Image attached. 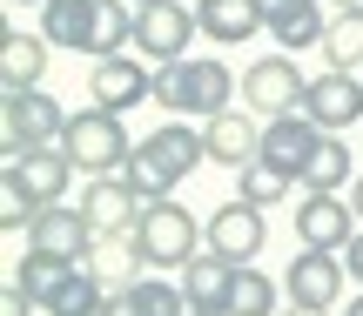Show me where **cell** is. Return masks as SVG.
Returning a JSON list of instances; mask_svg holds the SVG:
<instances>
[{
    "label": "cell",
    "instance_id": "obj_18",
    "mask_svg": "<svg viewBox=\"0 0 363 316\" xmlns=\"http://www.w3.org/2000/svg\"><path fill=\"white\" fill-rule=\"evenodd\" d=\"M202 142H208V162H222V169H249V162L262 155V121L249 115V108H222V115L202 121Z\"/></svg>",
    "mask_w": 363,
    "mask_h": 316
},
{
    "label": "cell",
    "instance_id": "obj_9",
    "mask_svg": "<svg viewBox=\"0 0 363 316\" xmlns=\"http://www.w3.org/2000/svg\"><path fill=\"white\" fill-rule=\"evenodd\" d=\"M27 242H34L40 256H61V263H88L101 236H94V222H88L81 202H48V209L27 222Z\"/></svg>",
    "mask_w": 363,
    "mask_h": 316
},
{
    "label": "cell",
    "instance_id": "obj_3",
    "mask_svg": "<svg viewBox=\"0 0 363 316\" xmlns=\"http://www.w3.org/2000/svg\"><path fill=\"white\" fill-rule=\"evenodd\" d=\"M235 88L242 81L229 74V67L216 61V54H182V61L155 67V101L169 108V115H222V108L235 101Z\"/></svg>",
    "mask_w": 363,
    "mask_h": 316
},
{
    "label": "cell",
    "instance_id": "obj_11",
    "mask_svg": "<svg viewBox=\"0 0 363 316\" xmlns=\"http://www.w3.org/2000/svg\"><path fill=\"white\" fill-rule=\"evenodd\" d=\"M88 94L94 108H142L155 101V67H142V54H101V61L88 67Z\"/></svg>",
    "mask_w": 363,
    "mask_h": 316
},
{
    "label": "cell",
    "instance_id": "obj_23",
    "mask_svg": "<svg viewBox=\"0 0 363 316\" xmlns=\"http://www.w3.org/2000/svg\"><path fill=\"white\" fill-rule=\"evenodd\" d=\"M48 34H7L0 40V81L7 88H40V74H48Z\"/></svg>",
    "mask_w": 363,
    "mask_h": 316
},
{
    "label": "cell",
    "instance_id": "obj_12",
    "mask_svg": "<svg viewBox=\"0 0 363 316\" xmlns=\"http://www.w3.org/2000/svg\"><path fill=\"white\" fill-rule=\"evenodd\" d=\"M74 162H67V148H34V155H7V188H21L34 209H48V202H67V182H74Z\"/></svg>",
    "mask_w": 363,
    "mask_h": 316
},
{
    "label": "cell",
    "instance_id": "obj_1",
    "mask_svg": "<svg viewBox=\"0 0 363 316\" xmlns=\"http://www.w3.org/2000/svg\"><path fill=\"white\" fill-rule=\"evenodd\" d=\"M195 162H208V142H202V128H189V121H162V128H148L142 142H135V155H128V182H135V196L142 202H155V196H175L182 182L195 175Z\"/></svg>",
    "mask_w": 363,
    "mask_h": 316
},
{
    "label": "cell",
    "instance_id": "obj_33",
    "mask_svg": "<svg viewBox=\"0 0 363 316\" xmlns=\"http://www.w3.org/2000/svg\"><path fill=\"white\" fill-rule=\"evenodd\" d=\"M101 316H135V303H128V290H115V296H108V303H101Z\"/></svg>",
    "mask_w": 363,
    "mask_h": 316
},
{
    "label": "cell",
    "instance_id": "obj_22",
    "mask_svg": "<svg viewBox=\"0 0 363 316\" xmlns=\"http://www.w3.org/2000/svg\"><path fill=\"white\" fill-rule=\"evenodd\" d=\"M330 0H289L283 13H269V34H276V47L283 54H303V47H323V34H330Z\"/></svg>",
    "mask_w": 363,
    "mask_h": 316
},
{
    "label": "cell",
    "instance_id": "obj_38",
    "mask_svg": "<svg viewBox=\"0 0 363 316\" xmlns=\"http://www.w3.org/2000/svg\"><path fill=\"white\" fill-rule=\"evenodd\" d=\"M330 7H337V13H343V7H363V0H330Z\"/></svg>",
    "mask_w": 363,
    "mask_h": 316
},
{
    "label": "cell",
    "instance_id": "obj_40",
    "mask_svg": "<svg viewBox=\"0 0 363 316\" xmlns=\"http://www.w3.org/2000/svg\"><path fill=\"white\" fill-rule=\"evenodd\" d=\"M21 7H34V0H21Z\"/></svg>",
    "mask_w": 363,
    "mask_h": 316
},
{
    "label": "cell",
    "instance_id": "obj_25",
    "mask_svg": "<svg viewBox=\"0 0 363 316\" xmlns=\"http://www.w3.org/2000/svg\"><path fill=\"white\" fill-rule=\"evenodd\" d=\"M289 188H296V175H283L276 162H262V155L249 162V169H235V196H242V202H256V209H276Z\"/></svg>",
    "mask_w": 363,
    "mask_h": 316
},
{
    "label": "cell",
    "instance_id": "obj_20",
    "mask_svg": "<svg viewBox=\"0 0 363 316\" xmlns=\"http://www.w3.org/2000/svg\"><path fill=\"white\" fill-rule=\"evenodd\" d=\"M40 34L67 54H94L101 34V0H40Z\"/></svg>",
    "mask_w": 363,
    "mask_h": 316
},
{
    "label": "cell",
    "instance_id": "obj_19",
    "mask_svg": "<svg viewBox=\"0 0 363 316\" xmlns=\"http://www.w3.org/2000/svg\"><path fill=\"white\" fill-rule=\"evenodd\" d=\"M81 209H88L94 236H128V229H135V215H142V196H135V182H128V175H94V182H88V196H81Z\"/></svg>",
    "mask_w": 363,
    "mask_h": 316
},
{
    "label": "cell",
    "instance_id": "obj_34",
    "mask_svg": "<svg viewBox=\"0 0 363 316\" xmlns=\"http://www.w3.org/2000/svg\"><path fill=\"white\" fill-rule=\"evenodd\" d=\"M283 316H337V310H303V303H289Z\"/></svg>",
    "mask_w": 363,
    "mask_h": 316
},
{
    "label": "cell",
    "instance_id": "obj_37",
    "mask_svg": "<svg viewBox=\"0 0 363 316\" xmlns=\"http://www.w3.org/2000/svg\"><path fill=\"white\" fill-rule=\"evenodd\" d=\"M350 209H357V215H363V175H357V196H350Z\"/></svg>",
    "mask_w": 363,
    "mask_h": 316
},
{
    "label": "cell",
    "instance_id": "obj_30",
    "mask_svg": "<svg viewBox=\"0 0 363 316\" xmlns=\"http://www.w3.org/2000/svg\"><path fill=\"white\" fill-rule=\"evenodd\" d=\"M34 215H40V209L21 196V188H7V182H0V229H27Z\"/></svg>",
    "mask_w": 363,
    "mask_h": 316
},
{
    "label": "cell",
    "instance_id": "obj_5",
    "mask_svg": "<svg viewBox=\"0 0 363 316\" xmlns=\"http://www.w3.org/2000/svg\"><path fill=\"white\" fill-rule=\"evenodd\" d=\"M128 236L142 249V269H182L195 256V209H182L175 196H155V202H142Z\"/></svg>",
    "mask_w": 363,
    "mask_h": 316
},
{
    "label": "cell",
    "instance_id": "obj_8",
    "mask_svg": "<svg viewBox=\"0 0 363 316\" xmlns=\"http://www.w3.org/2000/svg\"><path fill=\"white\" fill-rule=\"evenodd\" d=\"M283 290H289V303H303V310H337L343 290H350L343 249H296V263L283 269Z\"/></svg>",
    "mask_w": 363,
    "mask_h": 316
},
{
    "label": "cell",
    "instance_id": "obj_7",
    "mask_svg": "<svg viewBox=\"0 0 363 316\" xmlns=\"http://www.w3.org/2000/svg\"><path fill=\"white\" fill-rule=\"evenodd\" d=\"M195 34H202V27H195V7H182V0H148V7H135V54L155 61V67L182 61Z\"/></svg>",
    "mask_w": 363,
    "mask_h": 316
},
{
    "label": "cell",
    "instance_id": "obj_31",
    "mask_svg": "<svg viewBox=\"0 0 363 316\" xmlns=\"http://www.w3.org/2000/svg\"><path fill=\"white\" fill-rule=\"evenodd\" d=\"M34 310H40V303H34L27 290H13V283L0 290V316H34Z\"/></svg>",
    "mask_w": 363,
    "mask_h": 316
},
{
    "label": "cell",
    "instance_id": "obj_28",
    "mask_svg": "<svg viewBox=\"0 0 363 316\" xmlns=\"http://www.w3.org/2000/svg\"><path fill=\"white\" fill-rule=\"evenodd\" d=\"M229 316H276V283L262 269H235V290H229Z\"/></svg>",
    "mask_w": 363,
    "mask_h": 316
},
{
    "label": "cell",
    "instance_id": "obj_2",
    "mask_svg": "<svg viewBox=\"0 0 363 316\" xmlns=\"http://www.w3.org/2000/svg\"><path fill=\"white\" fill-rule=\"evenodd\" d=\"M7 283L27 290L48 316H101V303H108L101 276H94L88 263H61V256H40V249H27L21 263L7 269Z\"/></svg>",
    "mask_w": 363,
    "mask_h": 316
},
{
    "label": "cell",
    "instance_id": "obj_14",
    "mask_svg": "<svg viewBox=\"0 0 363 316\" xmlns=\"http://www.w3.org/2000/svg\"><path fill=\"white\" fill-rule=\"evenodd\" d=\"M262 242H269V222H262V209L256 202H222L216 215H208V249L216 256H229V263H256L262 256Z\"/></svg>",
    "mask_w": 363,
    "mask_h": 316
},
{
    "label": "cell",
    "instance_id": "obj_16",
    "mask_svg": "<svg viewBox=\"0 0 363 316\" xmlns=\"http://www.w3.org/2000/svg\"><path fill=\"white\" fill-rule=\"evenodd\" d=\"M350 236H357V209L350 202L303 188V209H296V242L303 249H350Z\"/></svg>",
    "mask_w": 363,
    "mask_h": 316
},
{
    "label": "cell",
    "instance_id": "obj_15",
    "mask_svg": "<svg viewBox=\"0 0 363 316\" xmlns=\"http://www.w3.org/2000/svg\"><path fill=\"white\" fill-rule=\"evenodd\" d=\"M235 269H242V263H229V256H216V249H195L189 263H182V296H189V316H229Z\"/></svg>",
    "mask_w": 363,
    "mask_h": 316
},
{
    "label": "cell",
    "instance_id": "obj_21",
    "mask_svg": "<svg viewBox=\"0 0 363 316\" xmlns=\"http://www.w3.org/2000/svg\"><path fill=\"white\" fill-rule=\"evenodd\" d=\"M195 27H202L216 47H242L256 27H269L262 21V0H195Z\"/></svg>",
    "mask_w": 363,
    "mask_h": 316
},
{
    "label": "cell",
    "instance_id": "obj_13",
    "mask_svg": "<svg viewBox=\"0 0 363 316\" xmlns=\"http://www.w3.org/2000/svg\"><path fill=\"white\" fill-rule=\"evenodd\" d=\"M303 115H310L323 135H343V128H357V115H363V81H357V74H343V67L316 74L310 88H303Z\"/></svg>",
    "mask_w": 363,
    "mask_h": 316
},
{
    "label": "cell",
    "instance_id": "obj_26",
    "mask_svg": "<svg viewBox=\"0 0 363 316\" xmlns=\"http://www.w3.org/2000/svg\"><path fill=\"white\" fill-rule=\"evenodd\" d=\"M323 54H330V67H343V74H357V61H363V7H343V13H330Z\"/></svg>",
    "mask_w": 363,
    "mask_h": 316
},
{
    "label": "cell",
    "instance_id": "obj_35",
    "mask_svg": "<svg viewBox=\"0 0 363 316\" xmlns=\"http://www.w3.org/2000/svg\"><path fill=\"white\" fill-rule=\"evenodd\" d=\"M343 316H363V290H357V296H350V303H343Z\"/></svg>",
    "mask_w": 363,
    "mask_h": 316
},
{
    "label": "cell",
    "instance_id": "obj_39",
    "mask_svg": "<svg viewBox=\"0 0 363 316\" xmlns=\"http://www.w3.org/2000/svg\"><path fill=\"white\" fill-rule=\"evenodd\" d=\"M135 7H148V0H135Z\"/></svg>",
    "mask_w": 363,
    "mask_h": 316
},
{
    "label": "cell",
    "instance_id": "obj_4",
    "mask_svg": "<svg viewBox=\"0 0 363 316\" xmlns=\"http://www.w3.org/2000/svg\"><path fill=\"white\" fill-rule=\"evenodd\" d=\"M61 148H67V162H74L88 182H94V175H121L128 155H135V142H128V128H121L115 108H74Z\"/></svg>",
    "mask_w": 363,
    "mask_h": 316
},
{
    "label": "cell",
    "instance_id": "obj_36",
    "mask_svg": "<svg viewBox=\"0 0 363 316\" xmlns=\"http://www.w3.org/2000/svg\"><path fill=\"white\" fill-rule=\"evenodd\" d=\"M289 7V0H262V21H269V13H283Z\"/></svg>",
    "mask_w": 363,
    "mask_h": 316
},
{
    "label": "cell",
    "instance_id": "obj_10",
    "mask_svg": "<svg viewBox=\"0 0 363 316\" xmlns=\"http://www.w3.org/2000/svg\"><path fill=\"white\" fill-rule=\"evenodd\" d=\"M303 67L289 61V54H262L256 67L242 74V101H249V115L256 121H276V115H289V108H303Z\"/></svg>",
    "mask_w": 363,
    "mask_h": 316
},
{
    "label": "cell",
    "instance_id": "obj_32",
    "mask_svg": "<svg viewBox=\"0 0 363 316\" xmlns=\"http://www.w3.org/2000/svg\"><path fill=\"white\" fill-rule=\"evenodd\" d=\"M343 263H350V276L363 283V229H357V236H350V249H343Z\"/></svg>",
    "mask_w": 363,
    "mask_h": 316
},
{
    "label": "cell",
    "instance_id": "obj_17",
    "mask_svg": "<svg viewBox=\"0 0 363 316\" xmlns=\"http://www.w3.org/2000/svg\"><path fill=\"white\" fill-rule=\"evenodd\" d=\"M316 142H323V128H316L303 108H289V115L262 121V162H276V169H283V175H296V182H303V169H310Z\"/></svg>",
    "mask_w": 363,
    "mask_h": 316
},
{
    "label": "cell",
    "instance_id": "obj_24",
    "mask_svg": "<svg viewBox=\"0 0 363 316\" xmlns=\"http://www.w3.org/2000/svg\"><path fill=\"white\" fill-rule=\"evenodd\" d=\"M350 175H357V155L343 148V135H323L316 155H310V169H303V188H316V196H343Z\"/></svg>",
    "mask_w": 363,
    "mask_h": 316
},
{
    "label": "cell",
    "instance_id": "obj_27",
    "mask_svg": "<svg viewBox=\"0 0 363 316\" xmlns=\"http://www.w3.org/2000/svg\"><path fill=\"white\" fill-rule=\"evenodd\" d=\"M128 303H135V316H189L182 283H162V276H135L128 283Z\"/></svg>",
    "mask_w": 363,
    "mask_h": 316
},
{
    "label": "cell",
    "instance_id": "obj_29",
    "mask_svg": "<svg viewBox=\"0 0 363 316\" xmlns=\"http://www.w3.org/2000/svg\"><path fill=\"white\" fill-rule=\"evenodd\" d=\"M88 269L94 276H142V249H135V236H101L94 242V256H88Z\"/></svg>",
    "mask_w": 363,
    "mask_h": 316
},
{
    "label": "cell",
    "instance_id": "obj_6",
    "mask_svg": "<svg viewBox=\"0 0 363 316\" xmlns=\"http://www.w3.org/2000/svg\"><path fill=\"white\" fill-rule=\"evenodd\" d=\"M0 135H7V155H34V148H61L67 135V108L48 88H7L0 108Z\"/></svg>",
    "mask_w": 363,
    "mask_h": 316
}]
</instances>
